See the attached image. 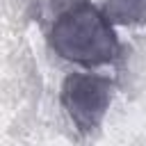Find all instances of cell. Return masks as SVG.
Segmentation results:
<instances>
[{
    "instance_id": "cell-1",
    "label": "cell",
    "mask_w": 146,
    "mask_h": 146,
    "mask_svg": "<svg viewBox=\"0 0 146 146\" xmlns=\"http://www.w3.org/2000/svg\"><path fill=\"white\" fill-rule=\"evenodd\" d=\"M48 46L64 62L96 68L121 59L123 46L103 7L71 0L48 27Z\"/></svg>"
},
{
    "instance_id": "cell-2",
    "label": "cell",
    "mask_w": 146,
    "mask_h": 146,
    "mask_svg": "<svg viewBox=\"0 0 146 146\" xmlns=\"http://www.w3.org/2000/svg\"><path fill=\"white\" fill-rule=\"evenodd\" d=\"M116 82L107 75L96 73H68L59 89V103L75 125V130L87 137L96 132L112 105Z\"/></svg>"
},
{
    "instance_id": "cell-3",
    "label": "cell",
    "mask_w": 146,
    "mask_h": 146,
    "mask_svg": "<svg viewBox=\"0 0 146 146\" xmlns=\"http://www.w3.org/2000/svg\"><path fill=\"white\" fill-rule=\"evenodd\" d=\"M103 11L114 25L139 27L146 25V0H105Z\"/></svg>"
}]
</instances>
